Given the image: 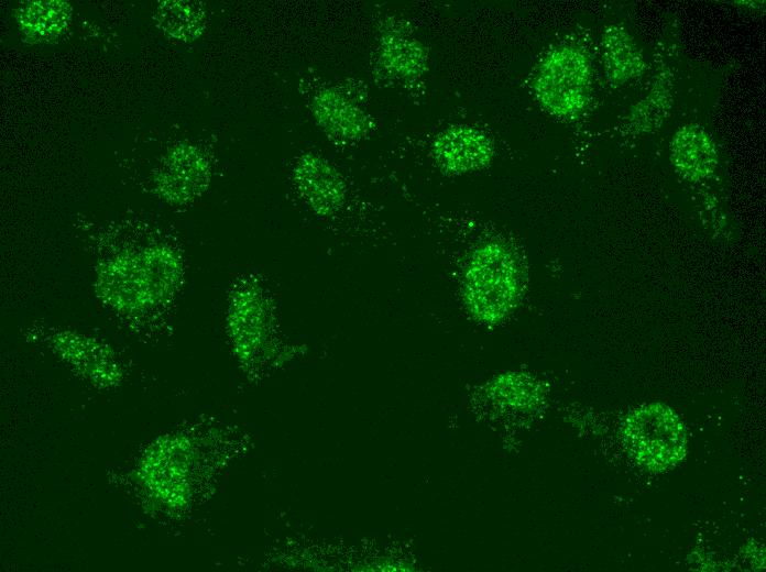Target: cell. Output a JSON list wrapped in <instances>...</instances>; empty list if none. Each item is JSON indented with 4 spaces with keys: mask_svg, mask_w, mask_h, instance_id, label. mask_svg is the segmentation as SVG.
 Masks as SVG:
<instances>
[{
    "mask_svg": "<svg viewBox=\"0 0 766 572\" xmlns=\"http://www.w3.org/2000/svg\"><path fill=\"white\" fill-rule=\"evenodd\" d=\"M178 268V260L165 246L121 253L100 265L97 287L118 310L133 312L163 304L172 296Z\"/></svg>",
    "mask_w": 766,
    "mask_h": 572,
    "instance_id": "cell-1",
    "label": "cell"
},
{
    "mask_svg": "<svg viewBox=\"0 0 766 572\" xmlns=\"http://www.w3.org/2000/svg\"><path fill=\"white\" fill-rule=\"evenodd\" d=\"M623 437L633 458L650 471L668 470L686 454L685 426L664 404L633 410L625 419Z\"/></svg>",
    "mask_w": 766,
    "mask_h": 572,
    "instance_id": "cell-3",
    "label": "cell"
},
{
    "mask_svg": "<svg viewBox=\"0 0 766 572\" xmlns=\"http://www.w3.org/2000/svg\"><path fill=\"white\" fill-rule=\"evenodd\" d=\"M297 188L318 215L328 216L337 211L344 200V183L336 168L324 157L305 153L294 169Z\"/></svg>",
    "mask_w": 766,
    "mask_h": 572,
    "instance_id": "cell-6",
    "label": "cell"
},
{
    "mask_svg": "<svg viewBox=\"0 0 766 572\" xmlns=\"http://www.w3.org/2000/svg\"><path fill=\"white\" fill-rule=\"evenodd\" d=\"M670 158L675 167L690 180L710 176L718 165V151L709 132L699 124H687L674 134Z\"/></svg>",
    "mask_w": 766,
    "mask_h": 572,
    "instance_id": "cell-10",
    "label": "cell"
},
{
    "mask_svg": "<svg viewBox=\"0 0 766 572\" xmlns=\"http://www.w3.org/2000/svg\"><path fill=\"white\" fill-rule=\"evenodd\" d=\"M602 40L604 70L611 85H623L643 74V55L626 30L609 26Z\"/></svg>",
    "mask_w": 766,
    "mask_h": 572,
    "instance_id": "cell-12",
    "label": "cell"
},
{
    "mask_svg": "<svg viewBox=\"0 0 766 572\" xmlns=\"http://www.w3.org/2000/svg\"><path fill=\"white\" fill-rule=\"evenodd\" d=\"M154 19L165 34L182 42L195 41L206 26L203 3L197 1H162L157 6Z\"/></svg>",
    "mask_w": 766,
    "mask_h": 572,
    "instance_id": "cell-13",
    "label": "cell"
},
{
    "mask_svg": "<svg viewBox=\"0 0 766 572\" xmlns=\"http://www.w3.org/2000/svg\"><path fill=\"white\" fill-rule=\"evenodd\" d=\"M590 63L573 45H561L547 54L537 72L534 91L540 106L557 117L581 111L590 90Z\"/></svg>",
    "mask_w": 766,
    "mask_h": 572,
    "instance_id": "cell-4",
    "label": "cell"
},
{
    "mask_svg": "<svg viewBox=\"0 0 766 572\" xmlns=\"http://www.w3.org/2000/svg\"><path fill=\"white\" fill-rule=\"evenodd\" d=\"M431 153L442 170L464 174L488 167L494 157V146L490 138L478 128L452 124L436 135Z\"/></svg>",
    "mask_w": 766,
    "mask_h": 572,
    "instance_id": "cell-5",
    "label": "cell"
},
{
    "mask_svg": "<svg viewBox=\"0 0 766 572\" xmlns=\"http://www.w3.org/2000/svg\"><path fill=\"white\" fill-rule=\"evenodd\" d=\"M427 47L400 21L387 22L381 31L379 61L394 77L413 80L428 67Z\"/></svg>",
    "mask_w": 766,
    "mask_h": 572,
    "instance_id": "cell-7",
    "label": "cell"
},
{
    "mask_svg": "<svg viewBox=\"0 0 766 572\" xmlns=\"http://www.w3.org/2000/svg\"><path fill=\"white\" fill-rule=\"evenodd\" d=\"M521 288V266L511 248L491 241L472 251L463 274L462 298L475 320L502 321L517 305Z\"/></svg>",
    "mask_w": 766,
    "mask_h": 572,
    "instance_id": "cell-2",
    "label": "cell"
},
{
    "mask_svg": "<svg viewBox=\"0 0 766 572\" xmlns=\"http://www.w3.org/2000/svg\"><path fill=\"white\" fill-rule=\"evenodd\" d=\"M20 32L30 43H50L68 26L70 6L61 0L26 1L17 9Z\"/></svg>",
    "mask_w": 766,
    "mask_h": 572,
    "instance_id": "cell-11",
    "label": "cell"
},
{
    "mask_svg": "<svg viewBox=\"0 0 766 572\" xmlns=\"http://www.w3.org/2000/svg\"><path fill=\"white\" fill-rule=\"evenodd\" d=\"M209 179L204 154L190 144H178L168 154L158 178V189L166 199L184 202L203 189Z\"/></svg>",
    "mask_w": 766,
    "mask_h": 572,
    "instance_id": "cell-8",
    "label": "cell"
},
{
    "mask_svg": "<svg viewBox=\"0 0 766 572\" xmlns=\"http://www.w3.org/2000/svg\"><path fill=\"white\" fill-rule=\"evenodd\" d=\"M311 109L317 123L336 139L359 140L370 129L366 113L335 88L319 90L313 99Z\"/></svg>",
    "mask_w": 766,
    "mask_h": 572,
    "instance_id": "cell-9",
    "label": "cell"
}]
</instances>
